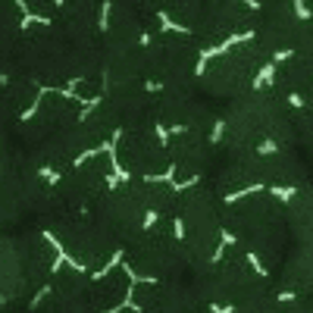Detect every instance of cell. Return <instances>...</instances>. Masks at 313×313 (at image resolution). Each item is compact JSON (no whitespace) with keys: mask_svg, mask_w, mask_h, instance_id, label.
<instances>
[{"mask_svg":"<svg viewBox=\"0 0 313 313\" xmlns=\"http://www.w3.org/2000/svg\"><path fill=\"white\" fill-rule=\"evenodd\" d=\"M157 25H160V31H166V34H188V28L179 25L169 13H157Z\"/></svg>","mask_w":313,"mask_h":313,"instance_id":"1","label":"cell"},{"mask_svg":"<svg viewBox=\"0 0 313 313\" xmlns=\"http://www.w3.org/2000/svg\"><path fill=\"white\" fill-rule=\"evenodd\" d=\"M272 79H275V63H266V66L257 69V76H254V88H257V91H263V88H269V85H272Z\"/></svg>","mask_w":313,"mask_h":313,"instance_id":"2","label":"cell"},{"mask_svg":"<svg viewBox=\"0 0 313 313\" xmlns=\"http://www.w3.org/2000/svg\"><path fill=\"white\" fill-rule=\"evenodd\" d=\"M263 188L260 185H248V188H238V191H232L229 197H226V204H238V200H245V197H251V194H260Z\"/></svg>","mask_w":313,"mask_h":313,"instance_id":"3","label":"cell"},{"mask_svg":"<svg viewBox=\"0 0 313 313\" xmlns=\"http://www.w3.org/2000/svg\"><path fill=\"white\" fill-rule=\"evenodd\" d=\"M279 151H282V147L275 144L272 138H266V141H260V144H257V154H260V157H272V154H279Z\"/></svg>","mask_w":313,"mask_h":313,"instance_id":"4","label":"cell"},{"mask_svg":"<svg viewBox=\"0 0 313 313\" xmlns=\"http://www.w3.org/2000/svg\"><path fill=\"white\" fill-rule=\"evenodd\" d=\"M157 223H160V213H157V210H147V213L141 216V229H144V232L157 229Z\"/></svg>","mask_w":313,"mask_h":313,"instance_id":"5","label":"cell"},{"mask_svg":"<svg viewBox=\"0 0 313 313\" xmlns=\"http://www.w3.org/2000/svg\"><path fill=\"white\" fill-rule=\"evenodd\" d=\"M269 194H272V197H279V200H285V204H288V200H291V197H298L301 191H298V188H269Z\"/></svg>","mask_w":313,"mask_h":313,"instance_id":"6","label":"cell"},{"mask_svg":"<svg viewBox=\"0 0 313 313\" xmlns=\"http://www.w3.org/2000/svg\"><path fill=\"white\" fill-rule=\"evenodd\" d=\"M291 7H294V16H298V19H310V7H307V0H291Z\"/></svg>","mask_w":313,"mask_h":313,"instance_id":"7","label":"cell"},{"mask_svg":"<svg viewBox=\"0 0 313 313\" xmlns=\"http://www.w3.org/2000/svg\"><path fill=\"white\" fill-rule=\"evenodd\" d=\"M248 263H251V266L257 269V275H269V269H266V266L260 263V257H257V254H251V251H248Z\"/></svg>","mask_w":313,"mask_h":313,"instance_id":"8","label":"cell"},{"mask_svg":"<svg viewBox=\"0 0 313 313\" xmlns=\"http://www.w3.org/2000/svg\"><path fill=\"white\" fill-rule=\"evenodd\" d=\"M154 132H157V138H160V144H163V147H169V128H166V125H160V122H157Z\"/></svg>","mask_w":313,"mask_h":313,"instance_id":"9","label":"cell"},{"mask_svg":"<svg viewBox=\"0 0 313 313\" xmlns=\"http://www.w3.org/2000/svg\"><path fill=\"white\" fill-rule=\"evenodd\" d=\"M291 57H294V50H279V53H275V57H272V63L279 66V63H288Z\"/></svg>","mask_w":313,"mask_h":313,"instance_id":"10","label":"cell"},{"mask_svg":"<svg viewBox=\"0 0 313 313\" xmlns=\"http://www.w3.org/2000/svg\"><path fill=\"white\" fill-rule=\"evenodd\" d=\"M223 132H226V125H223V122H216V125H213V132H210V141H213V144H216V141H223Z\"/></svg>","mask_w":313,"mask_h":313,"instance_id":"11","label":"cell"},{"mask_svg":"<svg viewBox=\"0 0 313 313\" xmlns=\"http://www.w3.org/2000/svg\"><path fill=\"white\" fill-rule=\"evenodd\" d=\"M219 245H226V248H232V245H235V235H232L229 229H223V232H219Z\"/></svg>","mask_w":313,"mask_h":313,"instance_id":"12","label":"cell"},{"mask_svg":"<svg viewBox=\"0 0 313 313\" xmlns=\"http://www.w3.org/2000/svg\"><path fill=\"white\" fill-rule=\"evenodd\" d=\"M172 226H176V229H172V235H176V238H179V241H182V238H185V235H188V229H185V223H182V219H176V223H172Z\"/></svg>","mask_w":313,"mask_h":313,"instance_id":"13","label":"cell"},{"mask_svg":"<svg viewBox=\"0 0 313 313\" xmlns=\"http://www.w3.org/2000/svg\"><path fill=\"white\" fill-rule=\"evenodd\" d=\"M210 313H235L232 304H210Z\"/></svg>","mask_w":313,"mask_h":313,"instance_id":"14","label":"cell"},{"mask_svg":"<svg viewBox=\"0 0 313 313\" xmlns=\"http://www.w3.org/2000/svg\"><path fill=\"white\" fill-rule=\"evenodd\" d=\"M288 107H298V110H301V107H307V100H304L301 94H288Z\"/></svg>","mask_w":313,"mask_h":313,"instance_id":"15","label":"cell"},{"mask_svg":"<svg viewBox=\"0 0 313 313\" xmlns=\"http://www.w3.org/2000/svg\"><path fill=\"white\" fill-rule=\"evenodd\" d=\"M241 4H245L248 10H260V0H241Z\"/></svg>","mask_w":313,"mask_h":313,"instance_id":"16","label":"cell"},{"mask_svg":"<svg viewBox=\"0 0 313 313\" xmlns=\"http://www.w3.org/2000/svg\"><path fill=\"white\" fill-rule=\"evenodd\" d=\"M294 298H298L294 291H282V294H279V301H294Z\"/></svg>","mask_w":313,"mask_h":313,"instance_id":"17","label":"cell"}]
</instances>
